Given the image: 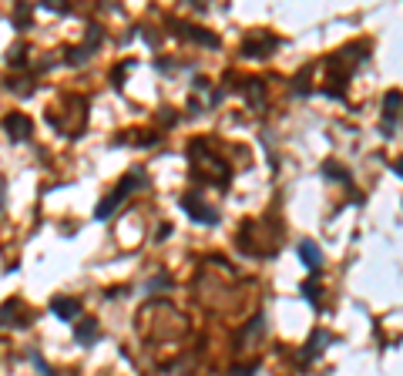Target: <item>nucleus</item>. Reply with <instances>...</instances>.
I'll use <instances>...</instances> for the list:
<instances>
[{"mask_svg":"<svg viewBox=\"0 0 403 376\" xmlns=\"http://www.w3.org/2000/svg\"><path fill=\"white\" fill-rule=\"evenodd\" d=\"M171 30L178 34V37H188V41H195V44H205V47H212L216 51L222 41H218L216 34H209V30H202V27H195V24H182V20H175L171 24Z\"/></svg>","mask_w":403,"mask_h":376,"instance_id":"7ed1b4c3","label":"nucleus"},{"mask_svg":"<svg viewBox=\"0 0 403 376\" xmlns=\"http://www.w3.org/2000/svg\"><path fill=\"white\" fill-rule=\"evenodd\" d=\"M121 202H124L121 192H111V195L105 198V202H98V209H94V219H98V222H108V219H111V212L118 209Z\"/></svg>","mask_w":403,"mask_h":376,"instance_id":"1a4fd4ad","label":"nucleus"},{"mask_svg":"<svg viewBox=\"0 0 403 376\" xmlns=\"http://www.w3.org/2000/svg\"><path fill=\"white\" fill-rule=\"evenodd\" d=\"M296 252H299V259H303V266L312 272V279L319 275V269H323V252H319V245L316 242H299L296 245Z\"/></svg>","mask_w":403,"mask_h":376,"instance_id":"39448f33","label":"nucleus"},{"mask_svg":"<svg viewBox=\"0 0 403 376\" xmlns=\"http://www.w3.org/2000/svg\"><path fill=\"white\" fill-rule=\"evenodd\" d=\"M4 128H7L11 141H27V138L34 135V121L27 118V115H17V111L4 118Z\"/></svg>","mask_w":403,"mask_h":376,"instance_id":"20e7f679","label":"nucleus"},{"mask_svg":"<svg viewBox=\"0 0 403 376\" xmlns=\"http://www.w3.org/2000/svg\"><path fill=\"white\" fill-rule=\"evenodd\" d=\"M256 363H249V366H235V370H229V376H256Z\"/></svg>","mask_w":403,"mask_h":376,"instance_id":"f3484780","label":"nucleus"},{"mask_svg":"<svg viewBox=\"0 0 403 376\" xmlns=\"http://www.w3.org/2000/svg\"><path fill=\"white\" fill-rule=\"evenodd\" d=\"M400 91L393 88L387 91V98H383V135L393 138L397 135V121H400Z\"/></svg>","mask_w":403,"mask_h":376,"instance_id":"f03ea898","label":"nucleus"},{"mask_svg":"<svg viewBox=\"0 0 403 376\" xmlns=\"http://www.w3.org/2000/svg\"><path fill=\"white\" fill-rule=\"evenodd\" d=\"M4 202H7V192H4V185H0V212H4Z\"/></svg>","mask_w":403,"mask_h":376,"instance_id":"6ab92c4d","label":"nucleus"},{"mask_svg":"<svg viewBox=\"0 0 403 376\" xmlns=\"http://www.w3.org/2000/svg\"><path fill=\"white\" fill-rule=\"evenodd\" d=\"M178 205H182V212H188V215H192V222H199V226H209V228L218 226V212L212 209V205H205L199 195H185L182 202H178Z\"/></svg>","mask_w":403,"mask_h":376,"instance_id":"f257e3e1","label":"nucleus"},{"mask_svg":"<svg viewBox=\"0 0 403 376\" xmlns=\"http://www.w3.org/2000/svg\"><path fill=\"white\" fill-rule=\"evenodd\" d=\"M329 343H333V336H329L326 330H316V332H312V339L306 343V346H303V366H306V363H312V360H319V353H323Z\"/></svg>","mask_w":403,"mask_h":376,"instance_id":"423d86ee","label":"nucleus"},{"mask_svg":"<svg viewBox=\"0 0 403 376\" xmlns=\"http://www.w3.org/2000/svg\"><path fill=\"white\" fill-rule=\"evenodd\" d=\"M98 339H101L98 323H81V326H74V343H81V346H94Z\"/></svg>","mask_w":403,"mask_h":376,"instance_id":"6e6552de","label":"nucleus"},{"mask_svg":"<svg viewBox=\"0 0 403 376\" xmlns=\"http://www.w3.org/2000/svg\"><path fill=\"white\" fill-rule=\"evenodd\" d=\"M323 175H326V179H333V181H343V185H350V181H353V175H350L346 168L333 165V162H326V165H323Z\"/></svg>","mask_w":403,"mask_h":376,"instance_id":"9d476101","label":"nucleus"},{"mask_svg":"<svg viewBox=\"0 0 403 376\" xmlns=\"http://www.w3.org/2000/svg\"><path fill=\"white\" fill-rule=\"evenodd\" d=\"M31 4H17V17H14V24L17 27H27V20H31Z\"/></svg>","mask_w":403,"mask_h":376,"instance_id":"4468645a","label":"nucleus"},{"mask_svg":"<svg viewBox=\"0 0 403 376\" xmlns=\"http://www.w3.org/2000/svg\"><path fill=\"white\" fill-rule=\"evenodd\" d=\"M41 11H51V14H67V7L58 4V0H44V4H41Z\"/></svg>","mask_w":403,"mask_h":376,"instance_id":"dca6fc26","label":"nucleus"},{"mask_svg":"<svg viewBox=\"0 0 403 376\" xmlns=\"http://www.w3.org/2000/svg\"><path fill=\"white\" fill-rule=\"evenodd\" d=\"M171 286V275L169 272H158L152 283H145V292H155V289H169Z\"/></svg>","mask_w":403,"mask_h":376,"instance_id":"ddd939ff","label":"nucleus"},{"mask_svg":"<svg viewBox=\"0 0 403 376\" xmlns=\"http://www.w3.org/2000/svg\"><path fill=\"white\" fill-rule=\"evenodd\" d=\"M51 313L64 323H71V319H78L81 313V302L78 299H67V296H58V299H51Z\"/></svg>","mask_w":403,"mask_h":376,"instance_id":"0eeeda50","label":"nucleus"},{"mask_svg":"<svg viewBox=\"0 0 403 376\" xmlns=\"http://www.w3.org/2000/svg\"><path fill=\"white\" fill-rule=\"evenodd\" d=\"M249 101H252V105H263V84H259V81H249Z\"/></svg>","mask_w":403,"mask_h":376,"instance_id":"2eb2a0df","label":"nucleus"},{"mask_svg":"<svg viewBox=\"0 0 403 376\" xmlns=\"http://www.w3.org/2000/svg\"><path fill=\"white\" fill-rule=\"evenodd\" d=\"M263 323H265L263 316H256V319H252V323H249L246 330H242V343H249V339H259V336H263Z\"/></svg>","mask_w":403,"mask_h":376,"instance_id":"9b49d317","label":"nucleus"},{"mask_svg":"<svg viewBox=\"0 0 403 376\" xmlns=\"http://www.w3.org/2000/svg\"><path fill=\"white\" fill-rule=\"evenodd\" d=\"M31 360H34V366H37V370H41V373H44V376H54V370H51V366H47V363L41 360V356H37V353H34Z\"/></svg>","mask_w":403,"mask_h":376,"instance_id":"a211bd4d","label":"nucleus"},{"mask_svg":"<svg viewBox=\"0 0 403 376\" xmlns=\"http://www.w3.org/2000/svg\"><path fill=\"white\" fill-rule=\"evenodd\" d=\"M303 299L319 309V286H316V279H312V283H303Z\"/></svg>","mask_w":403,"mask_h":376,"instance_id":"f8f14e48","label":"nucleus"}]
</instances>
